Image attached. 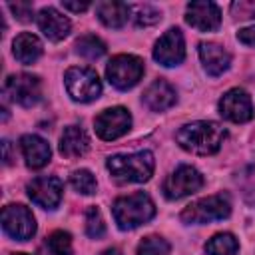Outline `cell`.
Listing matches in <instances>:
<instances>
[{
    "label": "cell",
    "instance_id": "cell-1",
    "mask_svg": "<svg viewBox=\"0 0 255 255\" xmlns=\"http://www.w3.org/2000/svg\"><path fill=\"white\" fill-rule=\"evenodd\" d=\"M227 137L225 128L217 122H191L175 131V141L195 155H213L219 151L223 139Z\"/></svg>",
    "mask_w": 255,
    "mask_h": 255
},
{
    "label": "cell",
    "instance_id": "cell-2",
    "mask_svg": "<svg viewBox=\"0 0 255 255\" xmlns=\"http://www.w3.org/2000/svg\"><path fill=\"white\" fill-rule=\"evenodd\" d=\"M112 177L120 183H143L153 175L155 159L149 149L135 153H118L106 161Z\"/></svg>",
    "mask_w": 255,
    "mask_h": 255
},
{
    "label": "cell",
    "instance_id": "cell-3",
    "mask_svg": "<svg viewBox=\"0 0 255 255\" xmlns=\"http://www.w3.org/2000/svg\"><path fill=\"white\" fill-rule=\"evenodd\" d=\"M112 213L118 227L122 231H129L147 223L155 215V205L147 193L135 191V193L118 197L112 205Z\"/></svg>",
    "mask_w": 255,
    "mask_h": 255
},
{
    "label": "cell",
    "instance_id": "cell-4",
    "mask_svg": "<svg viewBox=\"0 0 255 255\" xmlns=\"http://www.w3.org/2000/svg\"><path fill=\"white\" fill-rule=\"evenodd\" d=\"M231 215V201L225 193H217V195H207L203 199L193 201L191 205H187L179 219L185 225H201V223H209V221H219V219H227Z\"/></svg>",
    "mask_w": 255,
    "mask_h": 255
},
{
    "label": "cell",
    "instance_id": "cell-5",
    "mask_svg": "<svg viewBox=\"0 0 255 255\" xmlns=\"http://www.w3.org/2000/svg\"><path fill=\"white\" fill-rule=\"evenodd\" d=\"M143 60L133 54H118L106 66V78L118 90L133 88L143 76Z\"/></svg>",
    "mask_w": 255,
    "mask_h": 255
},
{
    "label": "cell",
    "instance_id": "cell-6",
    "mask_svg": "<svg viewBox=\"0 0 255 255\" xmlns=\"http://www.w3.org/2000/svg\"><path fill=\"white\" fill-rule=\"evenodd\" d=\"M66 90L74 102H94L102 94V82L92 68H70L64 76Z\"/></svg>",
    "mask_w": 255,
    "mask_h": 255
},
{
    "label": "cell",
    "instance_id": "cell-7",
    "mask_svg": "<svg viewBox=\"0 0 255 255\" xmlns=\"http://www.w3.org/2000/svg\"><path fill=\"white\" fill-rule=\"evenodd\" d=\"M203 187V175L193 167V165H177L163 181L161 191L167 199L175 201L181 197H187L195 191H199Z\"/></svg>",
    "mask_w": 255,
    "mask_h": 255
},
{
    "label": "cell",
    "instance_id": "cell-8",
    "mask_svg": "<svg viewBox=\"0 0 255 255\" xmlns=\"http://www.w3.org/2000/svg\"><path fill=\"white\" fill-rule=\"evenodd\" d=\"M4 94L22 108H32L42 100V82L34 74H12L4 82Z\"/></svg>",
    "mask_w": 255,
    "mask_h": 255
},
{
    "label": "cell",
    "instance_id": "cell-9",
    "mask_svg": "<svg viewBox=\"0 0 255 255\" xmlns=\"http://www.w3.org/2000/svg\"><path fill=\"white\" fill-rule=\"evenodd\" d=\"M2 227L12 239L26 241L36 233V219L26 205L10 203L2 209Z\"/></svg>",
    "mask_w": 255,
    "mask_h": 255
},
{
    "label": "cell",
    "instance_id": "cell-10",
    "mask_svg": "<svg viewBox=\"0 0 255 255\" xmlns=\"http://www.w3.org/2000/svg\"><path fill=\"white\" fill-rule=\"evenodd\" d=\"M94 128H96V133L106 139V141H112V139H118L122 137L124 133L129 131L131 128V114L122 108V106H116V108H108L104 112H100L94 120Z\"/></svg>",
    "mask_w": 255,
    "mask_h": 255
},
{
    "label": "cell",
    "instance_id": "cell-11",
    "mask_svg": "<svg viewBox=\"0 0 255 255\" xmlns=\"http://www.w3.org/2000/svg\"><path fill=\"white\" fill-rule=\"evenodd\" d=\"M185 58V40L179 28H169L153 46V60L165 68L179 66Z\"/></svg>",
    "mask_w": 255,
    "mask_h": 255
},
{
    "label": "cell",
    "instance_id": "cell-12",
    "mask_svg": "<svg viewBox=\"0 0 255 255\" xmlns=\"http://www.w3.org/2000/svg\"><path fill=\"white\" fill-rule=\"evenodd\" d=\"M28 197L42 209H56L62 201V193H64V185L58 177L54 175H42L32 179L26 185Z\"/></svg>",
    "mask_w": 255,
    "mask_h": 255
},
{
    "label": "cell",
    "instance_id": "cell-13",
    "mask_svg": "<svg viewBox=\"0 0 255 255\" xmlns=\"http://www.w3.org/2000/svg\"><path fill=\"white\" fill-rule=\"evenodd\" d=\"M219 114L233 124L249 122L253 118V104H251L249 94L241 88H233L225 92L223 98L219 100Z\"/></svg>",
    "mask_w": 255,
    "mask_h": 255
},
{
    "label": "cell",
    "instance_id": "cell-14",
    "mask_svg": "<svg viewBox=\"0 0 255 255\" xmlns=\"http://www.w3.org/2000/svg\"><path fill=\"white\" fill-rule=\"evenodd\" d=\"M185 22L201 32H213L221 24V10L217 4L205 0L189 2L185 8Z\"/></svg>",
    "mask_w": 255,
    "mask_h": 255
},
{
    "label": "cell",
    "instance_id": "cell-15",
    "mask_svg": "<svg viewBox=\"0 0 255 255\" xmlns=\"http://www.w3.org/2000/svg\"><path fill=\"white\" fill-rule=\"evenodd\" d=\"M36 22H38L40 32H42L48 40H52V42L64 40V38L70 34V30H72L70 20H68L62 12H58L56 8H52V6L42 8V10L38 12V16H36Z\"/></svg>",
    "mask_w": 255,
    "mask_h": 255
},
{
    "label": "cell",
    "instance_id": "cell-16",
    "mask_svg": "<svg viewBox=\"0 0 255 255\" xmlns=\"http://www.w3.org/2000/svg\"><path fill=\"white\" fill-rule=\"evenodd\" d=\"M199 58L203 64V70L209 76H221L231 66V54L217 42H201L199 44Z\"/></svg>",
    "mask_w": 255,
    "mask_h": 255
},
{
    "label": "cell",
    "instance_id": "cell-17",
    "mask_svg": "<svg viewBox=\"0 0 255 255\" xmlns=\"http://www.w3.org/2000/svg\"><path fill=\"white\" fill-rule=\"evenodd\" d=\"M141 102L151 112H163V110H169L171 106H175L177 94H175L173 86L167 80L159 78V80H155V82H151L147 86V90L141 96Z\"/></svg>",
    "mask_w": 255,
    "mask_h": 255
},
{
    "label": "cell",
    "instance_id": "cell-18",
    "mask_svg": "<svg viewBox=\"0 0 255 255\" xmlns=\"http://www.w3.org/2000/svg\"><path fill=\"white\" fill-rule=\"evenodd\" d=\"M20 149L22 155L26 159V165L30 169H40L44 167L50 157H52V149L48 145V141L36 133H26L20 137Z\"/></svg>",
    "mask_w": 255,
    "mask_h": 255
},
{
    "label": "cell",
    "instance_id": "cell-19",
    "mask_svg": "<svg viewBox=\"0 0 255 255\" xmlns=\"http://www.w3.org/2000/svg\"><path fill=\"white\" fill-rule=\"evenodd\" d=\"M90 149V135L80 126H68L60 137V153L64 157H80Z\"/></svg>",
    "mask_w": 255,
    "mask_h": 255
},
{
    "label": "cell",
    "instance_id": "cell-20",
    "mask_svg": "<svg viewBox=\"0 0 255 255\" xmlns=\"http://www.w3.org/2000/svg\"><path fill=\"white\" fill-rule=\"evenodd\" d=\"M42 42L36 34L30 32H22L14 38L12 42V54L20 64H34L40 56H42Z\"/></svg>",
    "mask_w": 255,
    "mask_h": 255
},
{
    "label": "cell",
    "instance_id": "cell-21",
    "mask_svg": "<svg viewBox=\"0 0 255 255\" xmlns=\"http://www.w3.org/2000/svg\"><path fill=\"white\" fill-rule=\"evenodd\" d=\"M96 14L100 18V22L108 28H122L129 14H131V6H128L126 2H100L96 4Z\"/></svg>",
    "mask_w": 255,
    "mask_h": 255
},
{
    "label": "cell",
    "instance_id": "cell-22",
    "mask_svg": "<svg viewBox=\"0 0 255 255\" xmlns=\"http://www.w3.org/2000/svg\"><path fill=\"white\" fill-rule=\"evenodd\" d=\"M207 255H237L239 243L233 233H217L205 243Z\"/></svg>",
    "mask_w": 255,
    "mask_h": 255
},
{
    "label": "cell",
    "instance_id": "cell-23",
    "mask_svg": "<svg viewBox=\"0 0 255 255\" xmlns=\"http://www.w3.org/2000/svg\"><path fill=\"white\" fill-rule=\"evenodd\" d=\"M74 48H76V54H80V56H84L88 60H98V58H102L106 54V44L94 34L80 36L76 40Z\"/></svg>",
    "mask_w": 255,
    "mask_h": 255
},
{
    "label": "cell",
    "instance_id": "cell-24",
    "mask_svg": "<svg viewBox=\"0 0 255 255\" xmlns=\"http://www.w3.org/2000/svg\"><path fill=\"white\" fill-rule=\"evenodd\" d=\"M70 183L82 195H94L96 189H98V181H96V177H94V173L90 169H76V171H72Z\"/></svg>",
    "mask_w": 255,
    "mask_h": 255
},
{
    "label": "cell",
    "instance_id": "cell-25",
    "mask_svg": "<svg viewBox=\"0 0 255 255\" xmlns=\"http://www.w3.org/2000/svg\"><path fill=\"white\" fill-rule=\"evenodd\" d=\"M50 255H72V235L68 231H54L46 239Z\"/></svg>",
    "mask_w": 255,
    "mask_h": 255
},
{
    "label": "cell",
    "instance_id": "cell-26",
    "mask_svg": "<svg viewBox=\"0 0 255 255\" xmlns=\"http://www.w3.org/2000/svg\"><path fill=\"white\" fill-rule=\"evenodd\" d=\"M169 253H171L169 243L159 235H149L141 239V243L137 245V255H169Z\"/></svg>",
    "mask_w": 255,
    "mask_h": 255
},
{
    "label": "cell",
    "instance_id": "cell-27",
    "mask_svg": "<svg viewBox=\"0 0 255 255\" xmlns=\"http://www.w3.org/2000/svg\"><path fill=\"white\" fill-rule=\"evenodd\" d=\"M131 16L137 26H151L161 20V12L151 4H137L131 8Z\"/></svg>",
    "mask_w": 255,
    "mask_h": 255
},
{
    "label": "cell",
    "instance_id": "cell-28",
    "mask_svg": "<svg viewBox=\"0 0 255 255\" xmlns=\"http://www.w3.org/2000/svg\"><path fill=\"white\" fill-rule=\"evenodd\" d=\"M106 233V223L98 207H88L86 209V235L92 239H100Z\"/></svg>",
    "mask_w": 255,
    "mask_h": 255
},
{
    "label": "cell",
    "instance_id": "cell-29",
    "mask_svg": "<svg viewBox=\"0 0 255 255\" xmlns=\"http://www.w3.org/2000/svg\"><path fill=\"white\" fill-rule=\"evenodd\" d=\"M231 12H233L235 18H241V20L253 18L255 16V0H239V2H233L231 4Z\"/></svg>",
    "mask_w": 255,
    "mask_h": 255
},
{
    "label": "cell",
    "instance_id": "cell-30",
    "mask_svg": "<svg viewBox=\"0 0 255 255\" xmlns=\"http://www.w3.org/2000/svg\"><path fill=\"white\" fill-rule=\"evenodd\" d=\"M8 8L14 12V16L20 22H30L34 18V8H32L30 2H16V4H10Z\"/></svg>",
    "mask_w": 255,
    "mask_h": 255
},
{
    "label": "cell",
    "instance_id": "cell-31",
    "mask_svg": "<svg viewBox=\"0 0 255 255\" xmlns=\"http://www.w3.org/2000/svg\"><path fill=\"white\" fill-rule=\"evenodd\" d=\"M237 40L245 46H251L255 48V26H249V28H243L237 32Z\"/></svg>",
    "mask_w": 255,
    "mask_h": 255
},
{
    "label": "cell",
    "instance_id": "cell-32",
    "mask_svg": "<svg viewBox=\"0 0 255 255\" xmlns=\"http://www.w3.org/2000/svg\"><path fill=\"white\" fill-rule=\"evenodd\" d=\"M62 6L66 10H72V12H84L90 8V2H70V0H62Z\"/></svg>",
    "mask_w": 255,
    "mask_h": 255
},
{
    "label": "cell",
    "instance_id": "cell-33",
    "mask_svg": "<svg viewBox=\"0 0 255 255\" xmlns=\"http://www.w3.org/2000/svg\"><path fill=\"white\" fill-rule=\"evenodd\" d=\"M2 147H4V163H10V161H12V159H10V141L4 139V141H2Z\"/></svg>",
    "mask_w": 255,
    "mask_h": 255
},
{
    "label": "cell",
    "instance_id": "cell-34",
    "mask_svg": "<svg viewBox=\"0 0 255 255\" xmlns=\"http://www.w3.org/2000/svg\"><path fill=\"white\" fill-rule=\"evenodd\" d=\"M100 255H122V251H120V249H116V247H110V249L102 251Z\"/></svg>",
    "mask_w": 255,
    "mask_h": 255
},
{
    "label": "cell",
    "instance_id": "cell-35",
    "mask_svg": "<svg viewBox=\"0 0 255 255\" xmlns=\"http://www.w3.org/2000/svg\"><path fill=\"white\" fill-rule=\"evenodd\" d=\"M12 255H26V253H12Z\"/></svg>",
    "mask_w": 255,
    "mask_h": 255
}]
</instances>
